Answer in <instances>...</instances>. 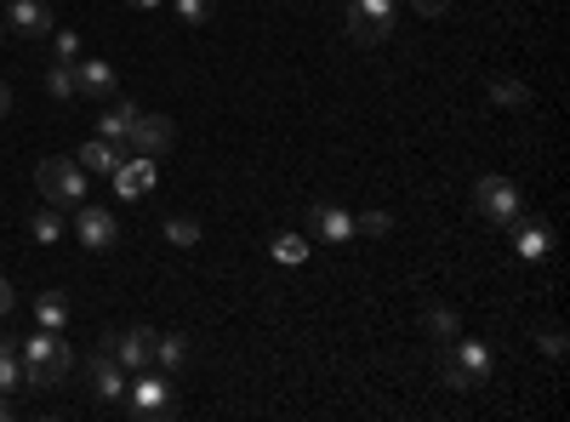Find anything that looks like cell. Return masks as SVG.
<instances>
[{"label": "cell", "mask_w": 570, "mask_h": 422, "mask_svg": "<svg viewBox=\"0 0 570 422\" xmlns=\"http://www.w3.org/2000/svg\"><path fill=\"white\" fill-rule=\"evenodd\" d=\"M69 228H75V241H80L86 252H115V246H120V217H115L109 206H86V200H80Z\"/></svg>", "instance_id": "cell-7"}, {"label": "cell", "mask_w": 570, "mask_h": 422, "mask_svg": "<svg viewBox=\"0 0 570 422\" xmlns=\"http://www.w3.org/2000/svg\"><path fill=\"white\" fill-rule=\"evenodd\" d=\"M52 58H80V35L75 29H52Z\"/></svg>", "instance_id": "cell-28"}, {"label": "cell", "mask_w": 570, "mask_h": 422, "mask_svg": "<svg viewBox=\"0 0 570 422\" xmlns=\"http://www.w3.org/2000/svg\"><path fill=\"white\" fill-rule=\"evenodd\" d=\"M308 223L320 234V246H348L354 241V212H343L337 200H314L308 206Z\"/></svg>", "instance_id": "cell-11"}, {"label": "cell", "mask_w": 570, "mask_h": 422, "mask_svg": "<svg viewBox=\"0 0 570 422\" xmlns=\"http://www.w3.org/2000/svg\"><path fill=\"white\" fill-rule=\"evenodd\" d=\"M75 98L109 104V98H115V63H104V58H75Z\"/></svg>", "instance_id": "cell-12"}, {"label": "cell", "mask_w": 570, "mask_h": 422, "mask_svg": "<svg viewBox=\"0 0 570 422\" xmlns=\"http://www.w3.org/2000/svg\"><path fill=\"white\" fill-rule=\"evenodd\" d=\"M513 252L525 257V263H542V257L553 252V228H548V223H525V217H519V223H513Z\"/></svg>", "instance_id": "cell-15"}, {"label": "cell", "mask_w": 570, "mask_h": 422, "mask_svg": "<svg viewBox=\"0 0 570 422\" xmlns=\"http://www.w3.org/2000/svg\"><path fill=\"white\" fill-rule=\"evenodd\" d=\"M274 257L279 263H303L308 257V241H303V234H274Z\"/></svg>", "instance_id": "cell-27"}, {"label": "cell", "mask_w": 570, "mask_h": 422, "mask_svg": "<svg viewBox=\"0 0 570 422\" xmlns=\"http://www.w3.org/2000/svg\"><path fill=\"white\" fill-rule=\"evenodd\" d=\"M440 377H445V389H480L491 377V349L473 337H451L440 354Z\"/></svg>", "instance_id": "cell-3"}, {"label": "cell", "mask_w": 570, "mask_h": 422, "mask_svg": "<svg viewBox=\"0 0 570 422\" xmlns=\"http://www.w3.org/2000/svg\"><path fill=\"white\" fill-rule=\"evenodd\" d=\"M126 416H137V422H155V416H171V371H131V383H126Z\"/></svg>", "instance_id": "cell-4"}, {"label": "cell", "mask_w": 570, "mask_h": 422, "mask_svg": "<svg viewBox=\"0 0 570 422\" xmlns=\"http://www.w3.org/2000/svg\"><path fill=\"white\" fill-rule=\"evenodd\" d=\"M12 303H18V292H12V279L0 274V314H12Z\"/></svg>", "instance_id": "cell-32"}, {"label": "cell", "mask_w": 570, "mask_h": 422, "mask_svg": "<svg viewBox=\"0 0 570 422\" xmlns=\"http://www.w3.org/2000/svg\"><path fill=\"white\" fill-rule=\"evenodd\" d=\"M58 23H52V7L46 0H7V35H23V40H35V35H52Z\"/></svg>", "instance_id": "cell-14"}, {"label": "cell", "mask_w": 570, "mask_h": 422, "mask_svg": "<svg viewBox=\"0 0 570 422\" xmlns=\"http://www.w3.org/2000/svg\"><path fill=\"white\" fill-rule=\"evenodd\" d=\"M18 354H23V389H58L75 365L63 332H29Z\"/></svg>", "instance_id": "cell-1"}, {"label": "cell", "mask_w": 570, "mask_h": 422, "mask_svg": "<svg viewBox=\"0 0 570 422\" xmlns=\"http://www.w3.org/2000/svg\"><path fill=\"white\" fill-rule=\"evenodd\" d=\"M80 377H86V389L98 394L104 405H120V400H126V365H120V360H115V354H109L104 343H98V349L86 354Z\"/></svg>", "instance_id": "cell-8"}, {"label": "cell", "mask_w": 570, "mask_h": 422, "mask_svg": "<svg viewBox=\"0 0 570 422\" xmlns=\"http://www.w3.org/2000/svg\"><path fill=\"white\" fill-rule=\"evenodd\" d=\"M394 35V0H348V40L383 46Z\"/></svg>", "instance_id": "cell-6"}, {"label": "cell", "mask_w": 570, "mask_h": 422, "mask_svg": "<svg viewBox=\"0 0 570 422\" xmlns=\"http://www.w3.org/2000/svg\"><path fill=\"white\" fill-rule=\"evenodd\" d=\"M35 325H40V332H63V325H69V297L63 292H40L35 297Z\"/></svg>", "instance_id": "cell-19"}, {"label": "cell", "mask_w": 570, "mask_h": 422, "mask_svg": "<svg viewBox=\"0 0 570 422\" xmlns=\"http://www.w3.org/2000/svg\"><path fill=\"white\" fill-rule=\"evenodd\" d=\"M354 228H360V234H389L394 217H389V212H365V217H354Z\"/></svg>", "instance_id": "cell-29"}, {"label": "cell", "mask_w": 570, "mask_h": 422, "mask_svg": "<svg viewBox=\"0 0 570 422\" xmlns=\"http://www.w3.org/2000/svg\"><path fill=\"white\" fill-rule=\"evenodd\" d=\"M0 115H12V91H7V80H0Z\"/></svg>", "instance_id": "cell-34"}, {"label": "cell", "mask_w": 570, "mask_h": 422, "mask_svg": "<svg viewBox=\"0 0 570 422\" xmlns=\"http://www.w3.org/2000/svg\"><path fill=\"white\" fill-rule=\"evenodd\" d=\"M155 177H160V160H149V155H131V160H120V166L109 171V183H115V195H120V200L149 195V189H155Z\"/></svg>", "instance_id": "cell-10"}, {"label": "cell", "mask_w": 570, "mask_h": 422, "mask_svg": "<svg viewBox=\"0 0 570 422\" xmlns=\"http://www.w3.org/2000/svg\"><path fill=\"white\" fill-rule=\"evenodd\" d=\"M171 120L166 115H137V126H131V137H126V149L131 155H149V160H160L166 149H171Z\"/></svg>", "instance_id": "cell-13"}, {"label": "cell", "mask_w": 570, "mask_h": 422, "mask_svg": "<svg viewBox=\"0 0 570 422\" xmlns=\"http://www.w3.org/2000/svg\"><path fill=\"white\" fill-rule=\"evenodd\" d=\"M422 325H428V337H434V343H451V337L462 332V325H456V308H445V303H428Z\"/></svg>", "instance_id": "cell-23"}, {"label": "cell", "mask_w": 570, "mask_h": 422, "mask_svg": "<svg viewBox=\"0 0 570 422\" xmlns=\"http://www.w3.org/2000/svg\"><path fill=\"white\" fill-rule=\"evenodd\" d=\"M137 104H120V98H109L104 104V115H98V137H109V144H120L126 149V137H131V126H137Z\"/></svg>", "instance_id": "cell-16"}, {"label": "cell", "mask_w": 570, "mask_h": 422, "mask_svg": "<svg viewBox=\"0 0 570 422\" xmlns=\"http://www.w3.org/2000/svg\"><path fill=\"white\" fill-rule=\"evenodd\" d=\"M46 91H52L58 104L75 98V58H52V63H46Z\"/></svg>", "instance_id": "cell-22"}, {"label": "cell", "mask_w": 570, "mask_h": 422, "mask_svg": "<svg viewBox=\"0 0 570 422\" xmlns=\"http://www.w3.org/2000/svg\"><path fill=\"white\" fill-rule=\"evenodd\" d=\"M104 349L126 365V377H131V371H142V365H155V332H149V325H131V332H109Z\"/></svg>", "instance_id": "cell-9"}, {"label": "cell", "mask_w": 570, "mask_h": 422, "mask_svg": "<svg viewBox=\"0 0 570 422\" xmlns=\"http://www.w3.org/2000/svg\"><path fill=\"white\" fill-rule=\"evenodd\" d=\"M0 46H7V18H0Z\"/></svg>", "instance_id": "cell-36"}, {"label": "cell", "mask_w": 570, "mask_h": 422, "mask_svg": "<svg viewBox=\"0 0 570 422\" xmlns=\"http://www.w3.org/2000/svg\"><path fill=\"white\" fill-rule=\"evenodd\" d=\"M537 343H542V354H564V325H542V332H537Z\"/></svg>", "instance_id": "cell-30"}, {"label": "cell", "mask_w": 570, "mask_h": 422, "mask_svg": "<svg viewBox=\"0 0 570 422\" xmlns=\"http://www.w3.org/2000/svg\"><path fill=\"white\" fill-rule=\"evenodd\" d=\"M485 98H491L497 109H525V104H531V86L513 80V75H491V80H485Z\"/></svg>", "instance_id": "cell-18"}, {"label": "cell", "mask_w": 570, "mask_h": 422, "mask_svg": "<svg viewBox=\"0 0 570 422\" xmlns=\"http://www.w3.org/2000/svg\"><path fill=\"white\" fill-rule=\"evenodd\" d=\"M7 416H12V400H7V394H0V422H7Z\"/></svg>", "instance_id": "cell-35"}, {"label": "cell", "mask_w": 570, "mask_h": 422, "mask_svg": "<svg viewBox=\"0 0 570 422\" xmlns=\"http://www.w3.org/2000/svg\"><path fill=\"white\" fill-rule=\"evenodd\" d=\"M18 389H23V354L18 343L0 337V394H18Z\"/></svg>", "instance_id": "cell-21"}, {"label": "cell", "mask_w": 570, "mask_h": 422, "mask_svg": "<svg viewBox=\"0 0 570 422\" xmlns=\"http://www.w3.org/2000/svg\"><path fill=\"white\" fill-rule=\"evenodd\" d=\"M155 365H160V371H183V365H188V337H177V332L160 337V332H155Z\"/></svg>", "instance_id": "cell-24"}, {"label": "cell", "mask_w": 570, "mask_h": 422, "mask_svg": "<svg viewBox=\"0 0 570 422\" xmlns=\"http://www.w3.org/2000/svg\"><path fill=\"white\" fill-rule=\"evenodd\" d=\"M35 189H40L46 206L75 212V206L86 200V189H91V177H86L69 155H52V160H40V166H35Z\"/></svg>", "instance_id": "cell-2"}, {"label": "cell", "mask_w": 570, "mask_h": 422, "mask_svg": "<svg viewBox=\"0 0 570 422\" xmlns=\"http://www.w3.org/2000/svg\"><path fill=\"white\" fill-rule=\"evenodd\" d=\"M166 241L183 246V252H188V246H200V223H195V217H166Z\"/></svg>", "instance_id": "cell-25"}, {"label": "cell", "mask_w": 570, "mask_h": 422, "mask_svg": "<svg viewBox=\"0 0 570 422\" xmlns=\"http://www.w3.org/2000/svg\"><path fill=\"white\" fill-rule=\"evenodd\" d=\"M411 7H416V12H422V18H440V12H445V7H451V0H411Z\"/></svg>", "instance_id": "cell-31"}, {"label": "cell", "mask_w": 570, "mask_h": 422, "mask_svg": "<svg viewBox=\"0 0 570 422\" xmlns=\"http://www.w3.org/2000/svg\"><path fill=\"white\" fill-rule=\"evenodd\" d=\"M473 206H480L485 223H502V228H513L519 217H525V200H519V189L508 177H480L473 183Z\"/></svg>", "instance_id": "cell-5"}, {"label": "cell", "mask_w": 570, "mask_h": 422, "mask_svg": "<svg viewBox=\"0 0 570 422\" xmlns=\"http://www.w3.org/2000/svg\"><path fill=\"white\" fill-rule=\"evenodd\" d=\"M126 7H137V12H160L166 0H126Z\"/></svg>", "instance_id": "cell-33"}, {"label": "cell", "mask_w": 570, "mask_h": 422, "mask_svg": "<svg viewBox=\"0 0 570 422\" xmlns=\"http://www.w3.org/2000/svg\"><path fill=\"white\" fill-rule=\"evenodd\" d=\"M212 12H217V0H177V18H183L188 29H200V23H212Z\"/></svg>", "instance_id": "cell-26"}, {"label": "cell", "mask_w": 570, "mask_h": 422, "mask_svg": "<svg viewBox=\"0 0 570 422\" xmlns=\"http://www.w3.org/2000/svg\"><path fill=\"white\" fill-rule=\"evenodd\" d=\"M120 155H126L120 144H109V137H91V144H80V160H75V166H80L86 177H109V171L120 166Z\"/></svg>", "instance_id": "cell-17"}, {"label": "cell", "mask_w": 570, "mask_h": 422, "mask_svg": "<svg viewBox=\"0 0 570 422\" xmlns=\"http://www.w3.org/2000/svg\"><path fill=\"white\" fill-rule=\"evenodd\" d=\"M29 234H35L40 246H58V241H63V212H58V206L29 212Z\"/></svg>", "instance_id": "cell-20"}]
</instances>
